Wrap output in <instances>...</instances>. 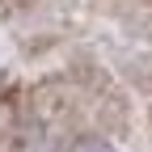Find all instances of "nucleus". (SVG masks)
Wrapping results in <instances>:
<instances>
[{
    "mask_svg": "<svg viewBox=\"0 0 152 152\" xmlns=\"http://www.w3.org/2000/svg\"><path fill=\"white\" fill-rule=\"evenodd\" d=\"M72 152H118V148H114V144H106V140H80Z\"/></svg>",
    "mask_w": 152,
    "mask_h": 152,
    "instance_id": "obj_1",
    "label": "nucleus"
}]
</instances>
